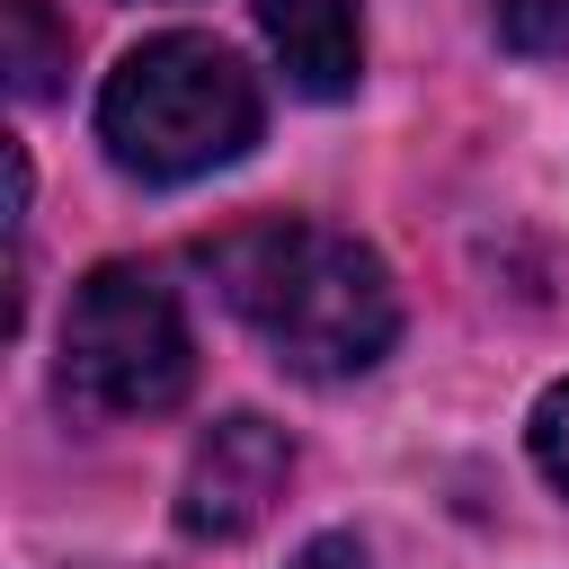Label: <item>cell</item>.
I'll return each mask as SVG.
<instances>
[{"instance_id":"6","label":"cell","mask_w":569,"mask_h":569,"mask_svg":"<svg viewBox=\"0 0 569 569\" xmlns=\"http://www.w3.org/2000/svg\"><path fill=\"white\" fill-rule=\"evenodd\" d=\"M9 89L18 98H53L62 71H71V27H53L44 0H9Z\"/></svg>"},{"instance_id":"5","label":"cell","mask_w":569,"mask_h":569,"mask_svg":"<svg viewBox=\"0 0 569 569\" xmlns=\"http://www.w3.org/2000/svg\"><path fill=\"white\" fill-rule=\"evenodd\" d=\"M258 27L302 98H347L365 80V0H258Z\"/></svg>"},{"instance_id":"4","label":"cell","mask_w":569,"mask_h":569,"mask_svg":"<svg viewBox=\"0 0 569 569\" xmlns=\"http://www.w3.org/2000/svg\"><path fill=\"white\" fill-rule=\"evenodd\" d=\"M293 480V445L284 427H267L258 409H231L196 436L187 453V480H178V525L196 542H240L249 525H267V507L284 498Z\"/></svg>"},{"instance_id":"9","label":"cell","mask_w":569,"mask_h":569,"mask_svg":"<svg viewBox=\"0 0 569 569\" xmlns=\"http://www.w3.org/2000/svg\"><path fill=\"white\" fill-rule=\"evenodd\" d=\"M293 569H373V551H365V542H347V533H320V542H302V551H293Z\"/></svg>"},{"instance_id":"1","label":"cell","mask_w":569,"mask_h":569,"mask_svg":"<svg viewBox=\"0 0 569 569\" xmlns=\"http://www.w3.org/2000/svg\"><path fill=\"white\" fill-rule=\"evenodd\" d=\"M196 267L213 276L231 320L302 382L373 373L400 338L391 267L356 231H329V222H302V213H258V222L213 231L196 249Z\"/></svg>"},{"instance_id":"3","label":"cell","mask_w":569,"mask_h":569,"mask_svg":"<svg viewBox=\"0 0 569 569\" xmlns=\"http://www.w3.org/2000/svg\"><path fill=\"white\" fill-rule=\"evenodd\" d=\"M53 373H62V400L89 409V418H160V409H178L187 382H196V338H187V311L160 284V267H133V258L89 267L71 284Z\"/></svg>"},{"instance_id":"7","label":"cell","mask_w":569,"mask_h":569,"mask_svg":"<svg viewBox=\"0 0 569 569\" xmlns=\"http://www.w3.org/2000/svg\"><path fill=\"white\" fill-rule=\"evenodd\" d=\"M507 53H569V0H489Z\"/></svg>"},{"instance_id":"2","label":"cell","mask_w":569,"mask_h":569,"mask_svg":"<svg viewBox=\"0 0 569 569\" xmlns=\"http://www.w3.org/2000/svg\"><path fill=\"white\" fill-rule=\"evenodd\" d=\"M258 80L231 44L213 36H142L107 89H98V142L124 178H151V187H178V178H204V169H231L249 142H258Z\"/></svg>"},{"instance_id":"8","label":"cell","mask_w":569,"mask_h":569,"mask_svg":"<svg viewBox=\"0 0 569 569\" xmlns=\"http://www.w3.org/2000/svg\"><path fill=\"white\" fill-rule=\"evenodd\" d=\"M533 462H542L551 489H569V382H551L533 400Z\"/></svg>"}]
</instances>
